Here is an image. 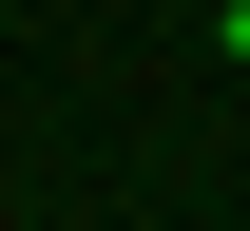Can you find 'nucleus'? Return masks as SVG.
I'll list each match as a JSON object with an SVG mask.
<instances>
[{
    "label": "nucleus",
    "instance_id": "f257e3e1",
    "mask_svg": "<svg viewBox=\"0 0 250 231\" xmlns=\"http://www.w3.org/2000/svg\"><path fill=\"white\" fill-rule=\"evenodd\" d=\"M212 39H231V58H250V0H212Z\"/></svg>",
    "mask_w": 250,
    "mask_h": 231
}]
</instances>
